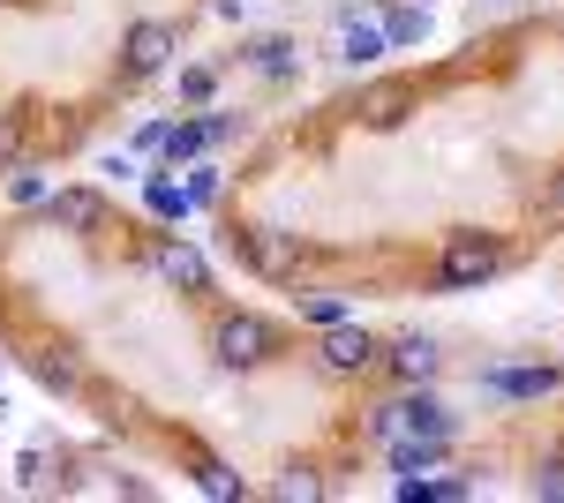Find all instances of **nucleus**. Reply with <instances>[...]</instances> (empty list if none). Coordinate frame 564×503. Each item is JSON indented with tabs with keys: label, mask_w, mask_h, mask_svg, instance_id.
Segmentation results:
<instances>
[{
	"label": "nucleus",
	"mask_w": 564,
	"mask_h": 503,
	"mask_svg": "<svg viewBox=\"0 0 564 503\" xmlns=\"http://www.w3.org/2000/svg\"><path fill=\"white\" fill-rule=\"evenodd\" d=\"M196 481H204V496H218V503L249 496V481H241V473H234V466H218V459H204V466H196Z\"/></svg>",
	"instance_id": "13"
},
{
	"label": "nucleus",
	"mask_w": 564,
	"mask_h": 503,
	"mask_svg": "<svg viewBox=\"0 0 564 503\" xmlns=\"http://www.w3.org/2000/svg\"><path fill=\"white\" fill-rule=\"evenodd\" d=\"M481 391H497V398H542V391H557V369H489Z\"/></svg>",
	"instance_id": "10"
},
{
	"label": "nucleus",
	"mask_w": 564,
	"mask_h": 503,
	"mask_svg": "<svg viewBox=\"0 0 564 503\" xmlns=\"http://www.w3.org/2000/svg\"><path fill=\"white\" fill-rule=\"evenodd\" d=\"M121 53H129V76H159V68L174 61V23H159V15H151V23H135Z\"/></svg>",
	"instance_id": "4"
},
{
	"label": "nucleus",
	"mask_w": 564,
	"mask_h": 503,
	"mask_svg": "<svg viewBox=\"0 0 564 503\" xmlns=\"http://www.w3.org/2000/svg\"><path fill=\"white\" fill-rule=\"evenodd\" d=\"M414 39H430V8H391L384 45H414Z\"/></svg>",
	"instance_id": "14"
},
{
	"label": "nucleus",
	"mask_w": 564,
	"mask_h": 503,
	"mask_svg": "<svg viewBox=\"0 0 564 503\" xmlns=\"http://www.w3.org/2000/svg\"><path fill=\"white\" fill-rule=\"evenodd\" d=\"M399 428H406L414 444H444V436H452V414H444L436 398H399Z\"/></svg>",
	"instance_id": "9"
},
{
	"label": "nucleus",
	"mask_w": 564,
	"mask_h": 503,
	"mask_svg": "<svg viewBox=\"0 0 564 503\" xmlns=\"http://www.w3.org/2000/svg\"><path fill=\"white\" fill-rule=\"evenodd\" d=\"M204 143H212V135H204V121H181V128H166V143H159V151H166V158H196V151H204Z\"/></svg>",
	"instance_id": "16"
},
{
	"label": "nucleus",
	"mask_w": 564,
	"mask_h": 503,
	"mask_svg": "<svg viewBox=\"0 0 564 503\" xmlns=\"http://www.w3.org/2000/svg\"><path fill=\"white\" fill-rule=\"evenodd\" d=\"M339 53H347L354 68H361V61H377V53H384V31H369V23H347V31H339Z\"/></svg>",
	"instance_id": "15"
},
{
	"label": "nucleus",
	"mask_w": 564,
	"mask_h": 503,
	"mask_svg": "<svg viewBox=\"0 0 564 503\" xmlns=\"http://www.w3.org/2000/svg\"><path fill=\"white\" fill-rule=\"evenodd\" d=\"M436 361H444V353H436V338H399V346H391V369H399L406 383L436 376Z\"/></svg>",
	"instance_id": "12"
},
{
	"label": "nucleus",
	"mask_w": 564,
	"mask_h": 503,
	"mask_svg": "<svg viewBox=\"0 0 564 503\" xmlns=\"http://www.w3.org/2000/svg\"><path fill=\"white\" fill-rule=\"evenodd\" d=\"M151 263H159V278H166V286H181V294H204V278H212V271H204V255L188 249V241H166Z\"/></svg>",
	"instance_id": "8"
},
{
	"label": "nucleus",
	"mask_w": 564,
	"mask_h": 503,
	"mask_svg": "<svg viewBox=\"0 0 564 503\" xmlns=\"http://www.w3.org/2000/svg\"><path fill=\"white\" fill-rule=\"evenodd\" d=\"M377 353H384V346L361 331V324H324V353H316V361H324L332 376H361Z\"/></svg>",
	"instance_id": "3"
},
{
	"label": "nucleus",
	"mask_w": 564,
	"mask_h": 503,
	"mask_svg": "<svg viewBox=\"0 0 564 503\" xmlns=\"http://www.w3.org/2000/svg\"><path fill=\"white\" fill-rule=\"evenodd\" d=\"M249 61H257L263 76H286V68H294V39H257V45H249Z\"/></svg>",
	"instance_id": "17"
},
{
	"label": "nucleus",
	"mask_w": 564,
	"mask_h": 503,
	"mask_svg": "<svg viewBox=\"0 0 564 503\" xmlns=\"http://www.w3.org/2000/svg\"><path fill=\"white\" fill-rule=\"evenodd\" d=\"M302 316L316 331H324V324H347V294H324V286H316V294H302Z\"/></svg>",
	"instance_id": "18"
},
{
	"label": "nucleus",
	"mask_w": 564,
	"mask_h": 503,
	"mask_svg": "<svg viewBox=\"0 0 564 503\" xmlns=\"http://www.w3.org/2000/svg\"><path fill=\"white\" fill-rule=\"evenodd\" d=\"M23 158V113H0V173Z\"/></svg>",
	"instance_id": "22"
},
{
	"label": "nucleus",
	"mask_w": 564,
	"mask_h": 503,
	"mask_svg": "<svg viewBox=\"0 0 564 503\" xmlns=\"http://www.w3.org/2000/svg\"><path fill=\"white\" fill-rule=\"evenodd\" d=\"M31 369H39L45 391H76V383H84V361H76L68 346H45V353H31Z\"/></svg>",
	"instance_id": "11"
},
{
	"label": "nucleus",
	"mask_w": 564,
	"mask_h": 503,
	"mask_svg": "<svg viewBox=\"0 0 564 503\" xmlns=\"http://www.w3.org/2000/svg\"><path fill=\"white\" fill-rule=\"evenodd\" d=\"M241 241H249V263L271 271V278H286V271H294V255H302V241H294V233H279V226H257V233H241Z\"/></svg>",
	"instance_id": "6"
},
{
	"label": "nucleus",
	"mask_w": 564,
	"mask_h": 503,
	"mask_svg": "<svg viewBox=\"0 0 564 503\" xmlns=\"http://www.w3.org/2000/svg\"><path fill=\"white\" fill-rule=\"evenodd\" d=\"M527 489H534L542 503H564V459H542V466H534V481H527Z\"/></svg>",
	"instance_id": "21"
},
{
	"label": "nucleus",
	"mask_w": 564,
	"mask_h": 503,
	"mask_svg": "<svg viewBox=\"0 0 564 503\" xmlns=\"http://www.w3.org/2000/svg\"><path fill=\"white\" fill-rule=\"evenodd\" d=\"M8 173H15V181H8V196H15V204H45V181L31 166H8Z\"/></svg>",
	"instance_id": "23"
},
{
	"label": "nucleus",
	"mask_w": 564,
	"mask_h": 503,
	"mask_svg": "<svg viewBox=\"0 0 564 503\" xmlns=\"http://www.w3.org/2000/svg\"><path fill=\"white\" fill-rule=\"evenodd\" d=\"M414 113V84H369L361 90V121L369 128H399Z\"/></svg>",
	"instance_id": "7"
},
{
	"label": "nucleus",
	"mask_w": 564,
	"mask_h": 503,
	"mask_svg": "<svg viewBox=\"0 0 564 503\" xmlns=\"http://www.w3.org/2000/svg\"><path fill=\"white\" fill-rule=\"evenodd\" d=\"M550 210H564V173H557V188H550Z\"/></svg>",
	"instance_id": "25"
},
{
	"label": "nucleus",
	"mask_w": 564,
	"mask_h": 503,
	"mask_svg": "<svg viewBox=\"0 0 564 503\" xmlns=\"http://www.w3.org/2000/svg\"><path fill=\"white\" fill-rule=\"evenodd\" d=\"M271 353H279V331H271L263 316H226V324L212 331V361L218 369H263Z\"/></svg>",
	"instance_id": "1"
},
{
	"label": "nucleus",
	"mask_w": 564,
	"mask_h": 503,
	"mask_svg": "<svg viewBox=\"0 0 564 503\" xmlns=\"http://www.w3.org/2000/svg\"><path fill=\"white\" fill-rule=\"evenodd\" d=\"M271 496H279V503H308V496H324V481H316L308 466H294V473H279V481H271Z\"/></svg>",
	"instance_id": "19"
},
{
	"label": "nucleus",
	"mask_w": 564,
	"mask_h": 503,
	"mask_svg": "<svg viewBox=\"0 0 564 503\" xmlns=\"http://www.w3.org/2000/svg\"><path fill=\"white\" fill-rule=\"evenodd\" d=\"M151 210H159V218H181V210H188V196H181V188H166V181H159V188H151Z\"/></svg>",
	"instance_id": "24"
},
{
	"label": "nucleus",
	"mask_w": 564,
	"mask_h": 503,
	"mask_svg": "<svg viewBox=\"0 0 564 503\" xmlns=\"http://www.w3.org/2000/svg\"><path fill=\"white\" fill-rule=\"evenodd\" d=\"M436 451H444V444H399V436H391V466H399V473H430Z\"/></svg>",
	"instance_id": "20"
},
{
	"label": "nucleus",
	"mask_w": 564,
	"mask_h": 503,
	"mask_svg": "<svg viewBox=\"0 0 564 503\" xmlns=\"http://www.w3.org/2000/svg\"><path fill=\"white\" fill-rule=\"evenodd\" d=\"M45 210H53V226H68V233H98V226H106V196H98V188H53Z\"/></svg>",
	"instance_id": "5"
},
{
	"label": "nucleus",
	"mask_w": 564,
	"mask_h": 503,
	"mask_svg": "<svg viewBox=\"0 0 564 503\" xmlns=\"http://www.w3.org/2000/svg\"><path fill=\"white\" fill-rule=\"evenodd\" d=\"M505 271V241L497 233H452V249H444V286H481V278H497Z\"/></svg>",
	"instance_id": "2"
}]
</instances>
